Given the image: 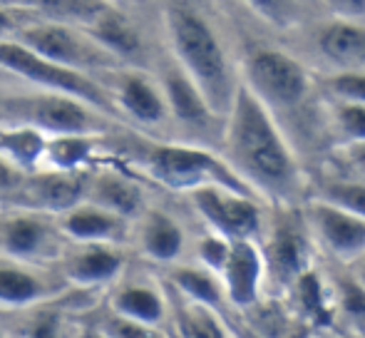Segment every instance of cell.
Here are the masks:
<instances>
[{
  "mask_svg": "<svg viewBox=\"0 0 365 338\" xmlns=\"http://www.w3.org/2000/svg\"><path fill=\"white\" fill-rule=\"evenodd\" d=\"M306 222L313 237L331 256L353 264L365 254V222L343 209L311 199L306 207Z\"/></svg>",
  "mask_w": 365,
  "mask_h": 338,
  "instance_id": "cell-14",
  "label": "cell"
},
{
  "mask_svg": "<svg viewBox=\"0 0 365 338\" xmlns=\"http://www.w3.org/2000/svg\"><path fill=\"white\" fill-rule=\"evenodd\" d=\"M105 137L100 135H60L48 137L40 169L50 172H87L97 165Z\"/></svg>",
  "mask_w": 365,
  "mask_h": 338,
  "instance_id": "cell-23",
  "label": "cell"
},
{
  "mask_svg": "<svg viewBox=\"0 0 365 338\" xmlns=\"http://www.w3.org/2000/svg\"><path fill=\"white\" fill-rule=\"evenodd\" d=\"M82 30H85L100 48H105L120 65L140 58L142 48H145L140 30H137L125 15L117 13L112 5L105 10V13L97 15L92 23H87Z\"/></svg>",
  "mask_w": 365,
  "mask_h": 338,
  "instance_id": "cell-21",
  "label": "cell"
},
{
  "mask_svg": "<svg viewBox=\"0 0 365 338\" xmlns=\"http://www.w3.org/2000/svg\"><path fill=\"white\" fill-rule=\"evenodd\" d=\"M159 87H162L164 102H167L169 120L177 125L187 127L192 132H204L214 120H219L212 110H209L207 100L202 97V92L194 87L192 80L182 73L174 60H169L162 68L159 75Z\"/></svg>",
  "mask_w": 365,
  "mask_h": 338,
  "instance_id": "cell-18",
  "label": "cell"
},
{
  "mask_svg": "<svg viewBox=\"0 0 365 338\" xmlns=\"http://www.w3.org/2000/svg\"><path fill=\"white\" fill-rule=\"evenodd\" d=\"M316 199L333 207L343 209V212L353 214V217L365 222V182H353V179H331V182L321 184Z\"/></svg>",
  "mask_w": 365,
  "mask_h": 338,
  "instance_id": "cell-29",
  "label": "cell"
},
{
  "mask_svg": "<svg viewBox=\"0 0 365 338\" xmlns=\"http://www.w3.org/2000/svg\"><path fill=\"white\" fill-rule=\"evenodd\" d=\"M85 202L102 207L117 217L135 224V219L145 212V189L130 172L120 167L95 165L90 169L85 189Z\"/></svg>",
  "mask_w": 365,
  "mask_h": 338,
  "instance_id": "cell-16",
  "label": "cell"
},
{
  "mask_svg": "<svg viewBox=\"0 0 365 338\" xmlns=\"http://www.w3.org/2000/svg\"><path fill=\"white\" fill-rule=\"evenodd\" d=\"M58 274L73 291L110 289L127 271V254L122 244H65Z\"/></svg>",
  "mask_w": 365,
  "mask_h": 338,
  "instance_id": "cell-12",
  "label": "cell"
},
{
  "mask_svg": "<svg viewBox=\"0 0 365 338\" xmlns=\"http://www.w3.org/2000/svg\"><path fill=\"white\" fill-rule=\"evenodd\" d=\"M221 160L254 192L276 204H296L303 174L276 117L241 85L224 117Z\"/></svg>",
  "mask_w": 365,
  "mask_h": 338,
  "instance_id": "cell-1",
  "label": "cell"
},
{
  "mask_svg": "<svg viewBox=\"0 0 365 338\" xmlns=\"http://www.w3.org/2000/svg\"><path fill=\"white\" fill-rule=\"evenodd\" d=\"M0 338H5V326L0 324Z\"/></svg>",
  "mask_w": 365,
  "mask_h": 338,
  "instance_id": "cell-42",
  "label": "cell"
},
{
  "mask_svg": "<svg viewBox=\"0 0 365 338\" xmlns=\"http://www.w3.org/2000/svg\"><path fill=\"white\" fill-rule=\"evenodd\" d=\"M110 95L120 122H132L145 130L169 125V110L157 78L137 68H115L97 78Z\"/></svg>",
  "mask_w": 365,
  "mask_h": 338,
  "instance_id": "cell-9",
  "label": "cell"
},
{
  "mask_svg": "<svg viewBox=\"0 0 365 338\" xmlns=\"http://www.w3.org/2000/svg\"><path fill=\"white\" fill-rule=\"evenodd\" d=\"M351 279L365 291V254L358 256V259L351 264Z\"/></svg>",
  "mask_w": 365,
  "mask_h": 338,
  "instance_id": "cell-39",
  "label": "cell"
},
{
  "mask_svg": "<svg viewBox=\"0 0 365 338\" xmlns=\"http://www.w3.org/2000/svg\"><path fill=\"white\" fill-rule=\"evenodd\" d=\"M25 177H28V174L20 172L18 167L10 165V162L0 155V199H3V202H8V199L23 187Z\"/></svg>",
  "mask_w": 365,
  "mask_h": 338,
  "instance_id": "cell-35",
  "label": "cell"
},
{
  "mask_svg": "<svg viewBox=\"0 0 365 338\" xmlns=\"http://www.w3.org/2000/svg\"><path fill=\"white\" fill-rule=\"evenodd\" d=\"M348 160L363 174V182H365V145H348Z\"/></svg>",
  "mask_w": 365,
  "mask_h": 338,
  "instance_id": "cell-37",
  "label": "cell"
},
{
  "mask_svg": "<svg viewBox=\"0 0 365 338\" xmlns=\"http://www.w3.org/2000/svg\"><path fill=\"white\" fill-rule=\"evenodd\" d=\"M77 291L65 284L55 266H38L0 256V311L23 314L35 306L70 299Z\"/></svg>",
  "mask_w": 365,
  "mask_h": 338,
  "instance_id": "cell-10",
  "label": "cell"
},
{
  "mask_svg": "<svg viewBox=\"0 0 365 338\" xmlns=\"http://www.w3.org/2000/svg\"><path fill=\"white\" fill-rule=\"evenodd\" d=\"M296 3H321V0H296Z\"/></svg>",
  "mask_w": 365,
  "mask_h": 338,
  "instance_id": "cell-41",
  "label": "cell"
},
{
  "mask_svg": "<svg viewBox=\"0 0 365 338\" xmlns=\"http://www.w3.org/2000/svg\"><path fill=\"white\" fill-rule=\"evenodd\" d=\"M0 78H5V73H3V70H0Z\"/></svg>",
  "mask_w": 365,
  "mask_h": 338,
  "instance_id": "cell-43",
  "label": "cell"
},
{
  "mask_svg": "<svg viewBox=\"0 0 365 338\" xmlns=\"http://www.w3.org/2000/svg\"><path fill=\"white\" fill-rule=\"evenodd\" d=\"M73 338H107V336L102 334L100 329H97V324H95V321H90V324L80 326V329H77V334H75Z\"/></svg>",
  "mask_w": 365,
  "mask_h": 338,
  "instance_id": "cell-40",
  "label": "cell"
},
{
  "mask_svg": "<svg viewBox=\"0 0 365 338\" xmlns=\"http://www.w3.org/2000/svg\"><path fill=\"white\" fill-rule=\"evenodd\" d=\"M326 90L336 102L365 105V73L363 70H338L326 78Z\"/></svg>",
  "mask_w": 365,
  "mask_h": 338,
  "instance_id": "cell-32",
  "label": "cell"
},
{
  "mask_svg": "<svg viewBox=\"0 0 365 338\" xmlns=\"http://www.w3.org/2000/svg\"><path fill=\"white\" fill-rule=\"evenodd\" d=\"M68 314L60 309V301L55 304L35 306L23 311V319L13 331H5V338H68Z\"/></svg>",
  "mask_w": 365,
  "mask_h": 338,
  "instance_id": "cell-27",
  "label": "cell"
},
{
  "mask_svg": "<svg viewBox=\"0 0 365 338\" xmlns=\"http://www.w3.org/2000/svg\"><path fill=\"white\" fill-rule=\"evenodd\" d=\"M316 45L328 63L341 70H358L365 65V23L333 20L318 30Z\"/></svg>",
  "mask_w": 365,
  "mask_h": 338,
  "instance_id": "cell-22",
  "label": "cell"
},
{
  "mask_svg": "<svg viewBox=\"0 0 365 338\" xmlns=\"http://www.w3.org/2000/svg\"><path fill=\"white\" fill-rule=\"evenodd\" d=\"M137 222V247L140 254L149 261L162 266L179 264L187 247V234L184 227L162 209H145Z\"/></svg>",
  "mask_w": 365,
  "mask_h": 338,
  "instance_id": "cell-20",
  "label": "cell"
},
{
  "mask_svg": "<svg viewBox=\"0 0 365 338\" xmlns=\"http://www.w3.org/2000/svg\"><path fill=\"white\" fill-rule=\"evenodd\" d=\"M107 309L117 316L157 326V329H162V321L167 319V299H164L162 289L154 281L130 276L127 271L110 286Z\"/></svg>",
  "mask_w": 365,
  "mask_h": 338,
  "instance_id": "cell-19",
  "label": "cell"
},
{
  "mask_svg": "<svg viewBox=\"0 0 365 338\" xmlns=\"http://www.w3.org/2000/svg\"><path fill=\"white\" fill-rule=\"evenodd\" d=\"M0 127H25L45 137L100 135L107 137L120 122L70 95L0 78Z\"/></svg>",
  "mask_w": 365,
  "mask_h": 338,
  "instance_id": "cell-3",
  "label": "cell"
},
{
  "mask_svg": "<svg viewBox=\"0 0 365 338\" xmlns=\"http://www.w3.org/2000/svg\"><path fill=\"white\" fill-rule=\"evenodd\" d=\"M266 279V256L256 239H241L229 244L224 269L219 274L224 299L236 309H249L259 301Z\"/></svg>",
  "mask_w": 365,
  "mask_h": 338,
  "instance_id": "cell-15",
  "label": "cell"
},
{
  "mask_svg": "<svg viewBox=\"0 0 365 338\" xmlns=\"http://www.w3.org/2000/svg\"><path fill=\"white\" fill-rule=\"evenodd\" d=\"M172 284L182 291L187 299H192L194 304L207 306V309H219L224 304V289L217 274H212L204 266H189V264H174L172 271Z\"/></svg>",
  "mask_w": 365,
  "mask_h": 338,
  "instance_id": "cell-26",
  "label": "cell"
},
{
  "mask_svg": "<svg viewBox=\"0 0 365 338\" xmlns=\"http://www.w3.org/2000/svg\"><path fill=\"white\" fill-rule=\"evenodd\" d=\"M254 8L256 15L276 28H289L298 18V3L296 0H246Z\"/></svg>",
  "mask_w": 365,
  "mask_h": 338,
  "instance_id": "cell-33",
  "label": "cell"
},
{
  "mask_svg": "<svg viewBox=\"0 0 365 338\" xmlns=\"http://www.w3.org/2000/svg\"><path fill=\"white\" fill-rule=\"evenodd\" d=\"M95 324L107 338H167V334L162 329H157V326H147L140 324V321L125 319V316L112 314L110 309L102 311L95 319Z\"/></svg>",
  "mask_w": 365,
  "mask_h": 338,
  "instance_id": "cell-30",
  "label": "cell"
},
{
  "mask_svg": "<svg viewBox=\"0 0 365 338\" xmlns=\"http://www.w3.org/2000/svg\"><path fill=\"white\" fill-rule=\"evenodd\" d=\"M87 172H50V169H38L28 174L23 187L8 199V207L30 209V212L48 214V217H60L70 212L80 202H85L87 189Z\"/></svg>",
  "mask_w": 365,
  "mask_h": 338,
  "instance_id": "cell-13",
  "label": "cell"
},
{
  "mask_svg": "<svg viewBox=\"0 0 365 338\" xmlns=\"http://www.w3.org/2000/svg\"><path fill=\"white\" fill-rule=\"evenodd\" d=\"M0 8L10 10L23 8L28 13L43 15L50 23H70L85 28L87 23L110 8L107 0H0Z\"/></svg>",
  "mask_w": 365,
  "mask_h": 338,
  "instance_id": "cell-24",
  "label": "cell"
},
{
  "mask_svg": "<svg viewBox=\"0 0 365 338\" xmlns=\"http://www.w3.org/2000/svg\"><path fill=\"white\" fill-rule=\"evenodd\" d=\"M331 115L333 125L348 145H365V105L333 100Z\"/></svg>",
  "mask_w": 365,
  "mask_h": 338,
  "instance_id": "cell-31",
  "label": "cell"
},
{
  "mask_svg": "<svg viewBox=\"0 0 365 338\" xmlns=\"http://www.w3.org/2000/svg\"><path fill=\"white\" fill-rule=\"evenodd\" d=\"M194 209L207 222L209 232L224 237L226 242L256 239L261 232V207L256 197L229 192L224 187H199L189 192Z\"/></svg>",
  "mask_w": 365,
  "mask_h": 338,
  "instance_id": "cell-11",
  "label": "cell"
},
{
  "mask_svg": "<svg viewBox=\"0 0 365 338\" xmlns=\"http://www.w3.org/2000/svg\"><path fill=\"white\" fill-rule=\"evenodd\" d=\"M241 85L274 115L298 110L311 95V78L296 58L276 48H254L244 60Z\"/></svg>",
  "mask_w": 365,
  "mask_h": 338,
  "instance_id": "cell-7",
  "label": "cell"
},
{
  "mask_svg": "<svg viewBox=\"0 0 365 338\" xmlns=\"http://www.w3.org/2000/svg\"><path fill=\"white\" fill-rule=\"evenodd\" d=\"M10 38L23 45V48L33 50L40 58L60 65V68L90 75V78H95V80L100 78V75L110 73V70L122 68V65L117 63L105 48H100L80 25L40 20V23L15 28V33L10 35Z\"/></svg>",
  "mask_w": 365,
  "mask_h": 338,
  "instance_id": "cell-6",
  "label": "cell"
},
{
  "mask_svg": "<svg viewBox=\"0 0 365 338\" xmlns=\"http://www.w3.org/2000/svg\"><path fill=\"white\" fill-rule=\"evenodd\" d=\"M65 244L55 217L18 207L0 212V256L5 259L55 266Z\"/></svg>",
  "mask_w": 365,
  "mask_h": 338,
  "instance_id": "cell-8",
  "label": "cell"
},
{
  "mask_svg": "<svg viewBox=\"0 0 365 338\" xmlns=\"http://www.w3.org/2000/svg\"><path fill=\"white\" fill-rule=\"evenodd\" d=\"M164 30L172 60L202 92L209 110L224 120L239 87V78L217 30L187 3H169L164 8Z\"/></svg>",
  "mask_w": 365,
  "mask_h": 338,
  "instance_id": "cell-2",
  "label": "cell"
},
{
  "mask_svg": "<svg viewBox=\"0 0 365 338\" xmlns=\"http://www.w3.org/2000/svg\"><path fill=\"white\" fill-rule=\"evenodd\" d=\"M55 219L70 244H125L132 232V222L90 202H80Z\"/></svg>",
  "mask_w": 365,
  "mask_h": 338,
  "instance_id": "cell-17",
  "label": "cell"
},
{
  "mask_svg": "<svg viewBox=\"0 0 365 338\" xmlns=\"http://www.w3.org/2000/svg\"><path fill=\"white\" fill-rule=\"evenodd\" d=\"M0 70L5 75H10V78L20 80V83L43 87V90L60 92V95H70L80 102H87L90 107L100 110L102 115L120 122L115 105H112L110 95H107V90L102 87L100 80L75 73V70L60 68V65L50 63V60L35 55L33 50L15 43L13 38L0 40Z\"/></svg>",
  "mask_w": 365,
  "mask_h": 338,
  "instance_id": "cell-5",
  "label": "cell"
},
{
  "mask_svg": "<svg viewBox=\"0 0 365 338\" xmlns=\"http://www.w3.org/2000/svg\"><path fill=\"white\" fill-rule=\"evenodd\" d=\"M48 137L25 127H0V155L25 174L40 169Z\"/></svg>",
  "mask_w": 365,
  "mask_h": 338,
  "instance_id": "cell-25",
  "label": "cell"
},
{
  "mask_svg": "<svg viewBox=\"0 0 365 338\" xmlns=\"http://www.w3.org/2000/svg\"><path fill=\"white\" fill-rule=\"evenodd\" d=\"M326 8L338 15V20L365 23V0H321Z\"/></svg>",
  "mask_w": 365,
  "mask_h": 338,
  "instance_id": "cell-36",
  "label": "cell"
},
{
  "mask_svg": "<svg viewBox=\"0 0 365 338\" xmlns=\"http://www.w3.org/2000/svg\"><path fill=\"white\" fill-rule=\"evenodd\" d=\"M303 247L306 237L293 224H281L271 239V256L266 259V269H284L286 276H293L296 269H301Z\"/></svg>",
  "mask_w": 365,
  "mask_h": 338,
  "instance_id": "cell-28",
  "label": "cell"
},
{
  "mask_svg": "<svg viewBox=\"0 0 365 338\" xmlns=\"http://www.w3.org/2000/svg\"><path fill=\"white\" fill-rule=\"evenodd\" d=\"M229 244L224 237L219 234H212L209 232L207 237H202L197 242V259H199V266L209 269L212 274H221L224 269V261H226V254H229Z\"/></svg>",
  "mask_w": 365,
  "mask_h": 338,
  "instance_id": "cell-34",
  "label": "cell"
},
{
  "mask_svg": "<svg viewBox=\"0 0 365 338\" xmlns=\"http://www.w3.org/2000/svg\"><path fill=\"white\" fill-rule=\"evenodd\" d=\"M13 33H15L13 13H10V10H5V8H0V40H8Z\"/></svg>",
  "mask_w": 365,
  "mask_h": 338,
  "instance_id": "cell-38",
  "label": "cell"
},
{
  "mask_svg": "<svg viewBox=\"0 0 365 338\" xmlns=\"http://www.w3.org/2000/svg\"><path fill=\"white\" fill-rule=\"evenodd\" d=\"M135 165L152 182L172 189V192H194L199 187H224L229 192H239L254 197L249 187L236 177L221 157L209 150L184 142H149L142 140L132 152Z\"/></svg>",
  "mask_w": 365,
  "mask_h": 338,
  "instance_id": "cell-4",
  "label": "cell"
}]
</instances>
